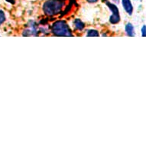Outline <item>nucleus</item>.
Segmentation results:
<instances>
[{
    "mask_svg": "<svg viewBox=\"0 0 146 146\" xmlns=\"http://www.w3.org/2000/svg\"><path fill=\"white\" fill-rule=\"evenodd\" d=\"M64 6L63 0H48L43 5L44 13L48 15H54L61 11Z\"/></svg>",
    "mask_w": 146,
    "mask_h": 146,
    "instance_id": "1",
    "label": "nucleus"
},
{
    "mask_svg": "<svg viewBox=\"0 0 146 146\" xmlns=\"http://www.w3.org/2000/svg\"><path fill=\"white\" fill-rule=\"evenodd\" d=\"M52 31L57 36H72L69 27L64 21H58L52 25Z\"/></svg>",
    "mask_w": 146,
    "mask_h": 146,
    "instance_id": "2",
    "label": "nucleus"
},
{
    "mask_svg": "<svg viewBox=\"0 0 146 146\" xmlns=\"http://www.w3.org/2000/svg\"><path fill=\"white\" fill-rule=\"evenodd\" d=\"M106 5H107V6L109 7V9L113 12V15L110 16V22L112 24H116V23H118V22H119L120 20L119 13V9H118V8L116 7L114 4L109 3V2H106Z\"/></svg>",
    "mask_w": 146,
    "mask_h": 146,
    "instance_id": "3",
    "label": "nucleus"
},
{
    "mask_svg": "<svg viewBox=\"0 0 146 146\" xmlns=\"http://www.w3.org/2000/svg\"><path fill=\"white\" fill-rule=\"evenodd\" d=\"M29 32L28 34V35L27 36H30V35H37V26H36L35 23L34 22H31V24L29 25V29H26L25 32L23 33V35L25 36L26 35V34Z\"/></svg>",
    "mask_w": 146,
    "mask_h": 146,
    "instance_id": "4",
    "label": "nucleus"
},
{
    "mask_svg": "<svg viewBox=\"0 0 146 146\" xmlns=\"http://www.w3.org/2000/svg\"><path fill=\"white\" fill-rule=\"evenodd\" d=\"M122 3L125 10L129 15H132L133 12V7H132L131 0H122Z\"/></svg>",
    "mask_w": 146,
    "mask_h": 146,
    "instance_id": "5",
    "label": "nucleus"
},
{
    "mask_svg": "<svg viewBox=\"0 0 146 146\" xmlns=\"http://www.w3.org/2000/svg\"><path fill=\"white\" fill-rule=\"evenodd\" d=\"M125 31H126V34L128 36L134 37L135 35L134 31V27H133V25L131 23H128L125 25Z\"/></svg>",
    "mask_w": 146,
    "mask_h": 146,
    "instance_id": "6",
    "label": "nucleus"
},
{
    "mask_svg": "<svg viewBox=\"0 0 146 146\" xmlns=\"http://www.w3.org/2000/svg\"><path fill=\"white\" fill-rule=\"evenodd\" d=\"M74 25L75 28L78 30H83L84 29V24L82 22V21H80V19H77L74 21Z\"/></svg>",
    "mask_w": 146,
    "mask_h": 146,
    "instance_id": "7",
    "label": "nucleus"
},
{
    "mask_svg": "<svg viewBox=\"0 0 146 146\" xmlns=\"http://www.w3.org/2000/svg\"><path fill=\"white\" fill-rule=\"evenodd\" d=\"M86 36L88 37H90V36H96V37H98L99 33L98 31H96V30H90L88 31V33L86 35Z\"/></svg>",
    "mask_w": 146,
    "mask_h": 146,
    "instance_id": "8",
    "label": "nucleus"
},
{
    "mask_svg": "<svg viewBox=\"0 0 146 146\" xmlns=\"http://www.w3.org/2000/svg\"><path fill=\"white\" fill-rule=\"evenodd\" d=\"M5 20V13H4V12H3V10H0V25L3 24Z\"/></svg>",
    "mask_w": 146,
    "mask_h": 146,
    "instance_id": "9",
    "label": "nucleus"
},
{
    "mask_svg": "<svg viewBox=\"0 0 146 146\" xmlns=\"http://www.w3.org/2000/svg\"><path fill=\"white\" fill-rule=\"evenodd\" d=\"M141 33H142V37H145V25H143L141 28Z\"/></svg>",
    "mask_w": 146,
    "mask_h": 146,
    "instance_id": "10",
    "label": "nucleus"
},
{
    "mask_svg": "<svg viewBox=\"0 0 146 146\" xmlns=\"http://www.w3.org/2000/svg\"><path fill=\"white\" fill-rule=\"evenodd\" d=\"M86 1H88L89 3H96V2H97V0H86Z\"/></svg>",
    "mask_w": 146,
    "mask_h": 146,
    "instance_id": "11",
    "label": "nucleus"
},
{
    "mask_svg": "<svg viewBox=\"0 0 146 146\" xmlns=\"http://www.w3.org/2000/svg\"><path fill=\"white\" fill-rule=\"evenodd\" d=\"M113 2H114V3H117V4H118V3H119V0H113Z\"/></svg>",
    "mask_w": 146,
    "mask_h": 146,
    "instance_id": "12",
    "label": "nucleus"
}]
</instances>
